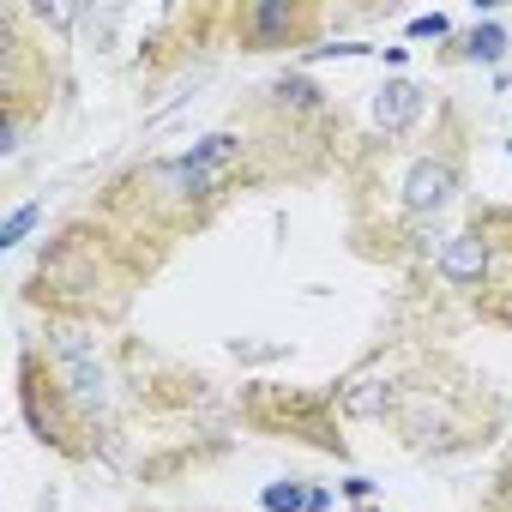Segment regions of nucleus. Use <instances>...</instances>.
I'll return each mask as SVG.
<instances>
[{"label":"nucleus","mask_w":512,"mask_h":512,"mask_svg":"<svg viewBox=\"0 0 512 512\" xmlns=\"http://www.w3.org/2000/svg\"><path fill=\"white\" fill-rule=\"evenodd\" d=\"M43 356H49V380L67 398V410H79L91 422L115 410V374H109V362H103V350L85 326H49Z\"/></svg>","instance_id":"f257e3e1"},{"label":"nucleus","mask_w":512,"mask_h":512,"mask_svg":"<svg viewBox=\"0 0 512 512\" xmlns=\"http://www.w3.org/2000/svg\"><path fill=\"white\" fill-rule=\"evenodd\" d=\"M452 193H458V157H452V151H428V157H416V163L404 169V187H398L404 211L422 217V223H434V217L452 205Z\"/></svg>","instance_id":"f03ea898"},{"label":"nucleus","mask_w":512,"mask_h":512,"mask_svg":"<svg viewBox=\"0 0 512 512\" xmlns=\"http://www.w3.org/2000/svg\"><path fill=\"white\" fill-rule=\"evenodd\" d=\"M488 266H494V235H488L482 223L446 235V241H440V260H434V272H440L452 290H464V296H476V290L488 284Z\"/></svg>","instance_id":"7ed1b4c3"},{"label":"nucleus","mask_w":512,"mask_h":512,"mask_svg":"<svg viewBox=\"0 0 512 512\" xmlns=\"http://www.w3.org/2000/svg\"><path fill=\"white\" fill-rule=\"evenodd\" d=\"M422 109H428V97H422L410 79H392V85H380V97H374V127L392 133V139H404V133L422 121Z\"/></svg>","instance_id":"20e7f679"},{"label":"nucleus","mask_w":512,"mask_h":512,"mask_svg":"<svg viewBox=\"0 0 512 512\" xmlns=\"http://www.w3.org/2000/svg\"><path fill=\"white\" fill-rule=\"evenodd\" d=\"M296 31H302V13L296 7H247L241 13V37L253 49H284Z\"/></svg>","instance_id":"39448f33"},{"label":"nucleus","mask_w":512,"mask_h":512,"mask_svg":"<svg viewBox=\"0 0 512 512\" xmlns=\"http://www.w3.org/2000/svg\"><path fill=\"white\" fill-rule=\"evenodd\" d=\"M272 103L290 109V115H320L326 109V91L314 79H302V73H284V79H272Z\"/></svg>","instance_id":"423d86ee"},{"label":"nucleus","mask_w":512,"mask_h":512,"mask_svg":"<svg viewBox=\"0 0 512 512\" xmlns=\"http://www.w3.org/2000/svg\"><path fill=\"white\" fill-rule=\"evenodd\" d=\"M199 169H217V175H229L235 163H241V133H205L193 151H187Z\"/></svg>","instance_id":"0eeeda50"},{"label":"nucleus","mask_w":512,"mask_h":512,"mask_svg":"<svg viewBox=\"0 0 512 512\" xmlns=\"http://www.w3.org/2000/svg\"><path fill=\"white\" fill-rule=\"evenodd\" d=\"M392 398H398V386H392V380H386V386H380V380H362L356 392H344V410H350V416H386V404H392Z\"/></svg>","instance_id":"6e6552de"},{"label":"nucleus","mask_w":512,"mask_h":512,"mask_svg":"<svg viewBox=\"0 0 512 512\" xmlns=\"http://www.w3.org/2000/svg\"><path fill=\"white\" fill-rule=\"evenodd\" d=\"M458 55H464V61H500V55H506V31H500V25H482L476 37H464Z\"/></svg>","instance_id":"1a4fd4ad"},{"label":"nucleus","mask_w":512,"mask_h":512,"mask_svg":"<svg viewBox=\"0 0 512 512\" xmlns=\"http://www.w3.org/2000/svg\"><path fill=\"white\" fill-rule=\"evenodd\" d=\"M260 506H266V512H302V506H308V494H302L296 482H272V488L260 494Z\"/></svg>","instance_id":"9d476101"},{"label":"nucleus","mask_w":512,"mask_h":512,"mask_svg":"<svg viewBox=\"0 0 512 512\" xmlns=\"http://www.w3.org/2000/svg\"><path fill=\"white\" fill-rule=\"evenodd\" d=\"M43 217V205H19L13 217H7V229H0V241H7V247H19L25 235H31V223Z\"/></svg>","instance_id":"9b49d317"},{"label":"nucleus","mask_w":512,"mask_h":512,"mask_svg":"<svg viewBox=\"0 0 512 512\" xmlns=\"http://www.w3.org/2000/svg\"><path fill=\"white\" fill-rule=\"evenodd\" d=\"M410 37H434V43H440V37H446V19H440V13H422V19H410Z\"/></svg>","instance_id":"f8f14e48"}]
</instances>
